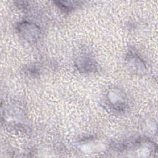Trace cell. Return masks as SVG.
Instances as JSON below:
<instances>
[{
  "label": "cell",
  "mask_w": 158,
  "mask_h": 158,
  "mask_svg": "<svg viewBox=\"0 0 158 158\" xmlns=\"http://www.w3.org/2000/svg\"><path fill=\"white\" fill-rule=\"evenodd\" d=\"M18 31L25 39L30 41H36L40 35V30L37 26L27 22L20 23L18 27Z\"/></svg>",
  "instance_id": "6da1fadb"
}]
</instances>
